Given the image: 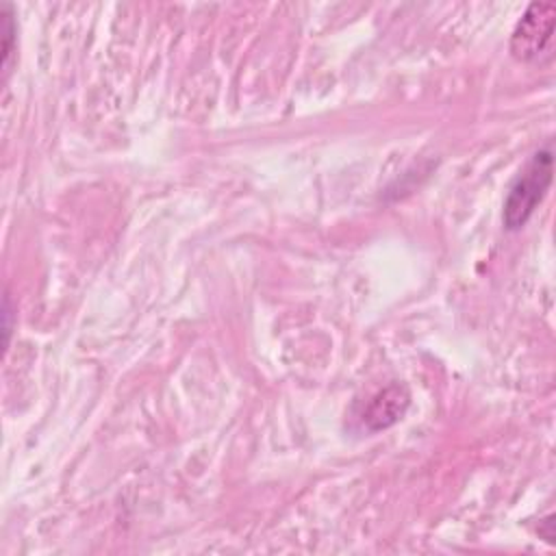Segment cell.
Instances as JSON below:
<instances>
[{"instance_id":"obj_1","label":"cell","mask_w":556,"mask_h":556,"mask_svg":"<svg viewBox=\"0 0 556 556\" xmlns=\"http://www.w3.org/2000/svg\"><path fill=\"white\" fill-rule=\"evenodd\" d=\"M554 174V152L552 143H545L539 148L526 167L517 174L513 180L508 195L504 200L502 222L506 230H519L526 226V222L532 217L536 206L547 195V189L552 185Z\"/></svg>"},{"instance_id":"obj_2","label":"cell","mask_w":556,"mask_h":556,"mask_svg":"<svg viewBox=\"0 0 556 556\" xmlns=\"http://www.w3.org/2000/svg\"><path fill=\"white\" fill-rule=\"evenodd\" d=\"M556 4L554 2H532L523 17L517 22L510 37V52L519 61H536L547 52L554 35Z\"/></svg>"},{"instance_id":"obj_3","label":"cell","mask_w":556,"mask_h":556,"mask_svg":"<svg viewBox=\"0 0 556 556\" xmlns=\"http://www.w3.org/2000/svg\"><path fill=\"white\" fill-rule=\"evenodd\" d=\"M408 406V393L400 384H391L376 393L367 408L363 410V424L369 430H382L393 426L397 419H402L404 410Z\"/></svg>"},{"instance_id":"obj_4","label":"cell","mask_w":556,"mask_h":556,"mask_svg":"<svg viewBox=\"0 0 556 556\" xmlns=\"http://www.w3.org/2000/svg\"><path fill=\"white\" fill-rule=\"evenodd\" d=\"M0 17H2V67L4 72L9 70V63H11V54H13V35H15V24H13V13H11V7L9 4H2V11H0Z\"/></svg>"}]
</instances>
